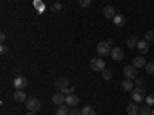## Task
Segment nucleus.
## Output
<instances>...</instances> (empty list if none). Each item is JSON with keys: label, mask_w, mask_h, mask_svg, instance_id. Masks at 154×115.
<instances>
[{"label": "nucleus", "mask_w": 154, "mask_h": 115, "mask_svg": "<svg viewBox=\"0 0 154 115\" xmlns=\"http://www.w3.org/2000/svg\"><path fill=\"white\" fill-rule=\"evenodd\" d=\"M131 97H133V100L136 101V103H140V101H143V100L146 98V94H145L143 86H137V87H134L133 91H131Z\"/></svg>", "instance_id": "nucleus-1"}, {"label": "nucleus", "mask_w": 154, "mask_h": 115, "mask_svg": "<svg viewBox=\"0 0 154 115\" xmlns=\"http://www.w3.org/2000/svg\"><path fill=\"white\" fill-rule=\"evenodd\" d=\"M96 52H97L99 57H106L108 54H111V49H109L108 42H100V43H97V46H96Z\"/></svg>", "instance_id": "nucleus-2"}, {"label": "nucleus", "mask_w": 154, "mask_h": 115, "mask_svg": "<svg viewBox=\"0 0 154 115\" xmlns=\"http://www.w3.org/2000/svg\"><path fill=\"white\" fill-rule=\"evenodd\" d=\"M89 68H91L93 71H96V72H102L106 68L105 60L103 58H93L91 61H89Z\"/></svg>", "instance_id": "nucleus-3"}, {"label": "nucleus", "mask_w": 154, "mask_h": 115, "mask_svg": "<svg viewBox=\"0 0 154 115\" xmlns=\"http://www.w3.org/2000/svg\"><path fill=\"white\" fill-rule=\"evenodd\" d=\"M26 109L31 111V112H37L38 109H40V101H38L37 98H28L26 100Z\"/></svg>", "instance_id": "nucleus-4"}, {"label": "nucleus", "mask_w": 154, "mask_h": 115, "mask_svg": "<svg viewBox=\"0 0 154 115\" xmlns=\"http://www.w3.org/2000/svg\"><path fill=\"white\" fill-rule=\"evenodd\" d=\"M68 84H69V80L66 78V77H59V78L54 81V87L57 89V91L60 92L62 89H65V87H68Z\"/></svg>", "instance_id": "nucleus-5"}, {"label": "nucleus", "mask_w": 154, "mask_h": 115, "mask_svg": "<svg viewBox=\"0 0 154 115\" xmlns=\"http://www.w3.org/2000/svg\"><path fill=\"white\" fill-rule=\"evenodd\" d=\"M12 84H14V87L19 89V91H23V89L28 86V80L25 78V77H16L14 83H12Z\"/></svg>", "instance_id": "nucleus-6"}, {"label": "nucleus", "mask_w": 154, "mask_h": 115, "mask_svg": "<svg viewBox=\"0 0 154 115\" xmlns=\"http://www.w3.org/2000/svg\"><path fill=\"white\" fill-rule=\"evenodd\" d=\"M123 75H125V78L134 80V78H137V71H136L134 66H125L123 68Z\"/></svg>", "instance_id": "nucleus-7"}, {"label": "nucleus", "mask_w": 154, "mask_h": 115, "mask_svg": "<svg viewBox=\"0 0 154 115\" xmlns=\"http://www.w3.org/2000/svg\"><path fill=\"white\" fill-rule=\"evenodd\" d=\"M116 61H120V60H123V57H125V54H123V51L119 48V46H116V48H112L111 49V54H109Z\"/></svg>", "instance_id": "nucleus-8"}, {"label": "nucleus", "mask_w": 154, "mask_h": 115, "mask_svg": "<svg viewBox=\"0 0 154 115\" xmlns=\"http://www.w3.org/2000/svg\"><path fill=\"white\" fill-rule=\"evenodd\" d=\"M65 103L68 106L74 108V106H77V105L80 103V98L77 97V95H74V94H69V95H66V101H65Z\"/></svg>", "instance_id": "nucleus-9"}, {"label": "nucleus", "mask_w": 154, "mask_h": 115, "mask_svg": "<svg viewBox=\"0 0 154 115\" xmlns=\"http://www.w3.org/2000/svg\"><path fill=\"white\" fill-rule=\"evenodd\" d=\"M65 101H66V95H65V94L59 92V94L53 95V103H54V105H57V106H60V105H65Z\"/></svg>", "instance_id": "nucleus-10"}, {"label": "nucleus", "mask_w": 154, "mask_h": 115, "mask_svg": "<svg viewBox=\"0 0 154 115\" xmlns=\"http://www.w3.org/2000/svg\"><path fill=\"white\" fill-rule=\"evenodd\" d=\"M136 48L139 49L140 54H146L148 51H149V46H148V42H146V40H139Z\"/></svg>", "instance_id": "nucleus-11"}, {"label": "nucleus", "mask_w": 154, "mask_h": 115, "mask_svg": "<svg viewBox=\"0 0 154 115\" xmlns=\"http://www.w3.org/2000/svg\"><path fill=\"white\" fill-rule=\"evenodd\" d=\"M12 97H14V100L17 101V103H26V94H25L23 91H19V89H17V91L14 92V95H12Z\"/></svg>", "instance_id": "nucleus-12"}, {"label": "nucleus", "mask_w": 154, "mask_h": 115, "mask_svg": "<svg viewBox=\"0 0 154 115\" xmlns=\"http://www.w3.org/2000/svg\"><path fill=\"white\" fill-rule=\"evenodd\" d=\"M126 114L128 115H139L140 114V108L136 103H130L126 106Z\"/></svg>", "instance_id": "nucleus-13"}, {"label": "nucleus", "mask_w": 154, "mask_h": 115, "mask_svg": "<svg viewBox=\"0 0 154 115\" xmlns=\"http://www.w3.org/2000/svg\"><path fill=\"white\" fill-rule=\"evenodd\" d=\"M122 89L125 92H131L133 89H134V83H133V80L131 78H125L123 81H122Z\"/></svg>", "instance_id": "nucleus-14"}, {"label": "nucleus", "mask_w": 154, "mask_h": 115, "mask_svg": "<svg viewBox=\"0 0 154 115\" xmlns=\"http://www.w3.org/2000/svg\"><path fill=\"white\" fill-rule=\"evenodd\" d=\"M103 16H105V19H114V17H116V9H114L112 6L106 5V6L103 8Z\"/></svg>", "instance_id": "nucleus-15"}, {"label": "nucleus", "mask_w": 154, "mask_h": 115, "mask_svg": "<svg viewBox=\"0 0 154 115\" xmlns=\"http://www.w3.org/2000/svg\"><path fill=\"white\" fill-rule=\"evenodd\" d=\"M56 115H69V106H68L66 103L57 106V109H56Z\"/></svg>", "instance_id": "nucleus-16"}, {"label": "nucleus", "mask_w": 154, "mask_h": 115, "mask_svg": "<svg viewBox=\"0 0 154 115\" xmlns=\"http://www.w3.org/2000/svg\"><path fill=\"white\" fill-rule=\"evenodd\" d=\"M145 65H146V63H145V58H143V57H136V58H133V66H134L136 69L143 68Z\"/></svg>", "instance_id": "nucleus-17"}, {"label": "nucleus", "mask_w": 154, "mask_h": 115, "mask_svg": "<svg viewBox=\"0 0 154 115\" xmlns=\"http://www.w3.org/2000/svg\"><path fill=\"white\" fill-rule=\"evenodd\" d=\"M112 20H114L116 26H125V23H126V19H125L123 16H116Z\"/></svg>", "instance_id": "nucleus-18"}, {"label": "nucleus", "mask_w": 154, "mask_h": 115, "mask_svg": "<svg viewBox=\"0 0 154 115\" xmlns=\"http://www.w3.org/2000/svg\"><path fill=\"white\" fill-rule=\"evenodd\" d=\"M137 42H139V40H137V38L133 35V37H130V38L126 40V45H128V48H131V49H133L134 46H137Z\"/></svg>", "instance_id": "nucleus-19"}, {"label": "nucleus", "mask_w": 154, "mask_h": 115, "mask_svg": "<svg viewBox=\"0 0 154 115\" xmlns=\"http://www.w3.org/2000/svg\"><path fill=\"white\" fill-rule=\"evenodd\" d=\"M82 115H96V111L91 106H85L82 109Z\"/></svg>", "instance_id": "nucleus-20"}, {"label": "nucleus", "mask_w": 154, "mask_h": 115, "mask_svg": "<svg viewBox=\"0 0 154 115\" xmlns=\"http://www.w3.org/2000/svg\"><path fill=\"white\" fill-rule=\"evenodd\" d=\"M145 71H146V74H149V75H154V61H149V63H146V65H145Z\"/></svg>", "instance_id": "nucleus-21"}, {"label": "nucleus", "mask_w": 154, "mask_h": 115, "mask_svg": "<svg viewBox=\"0 0 154 115\" xmlns=\"http://www.w3.org/2000/svg\"><path fill=\"white\" fill-rule=\"evenodd\" d=\"M102 77H103V80H111V77H112V72L109 71V69H103L102 71Z\"/></svg>", "instance_id": "nucleus-22"}, {"label": "nucleus", "mask_w": 154, "mask_h": 115, "mask_svg": "<svg viewBox=\"0 0 154 115\" xmlns=\"http://www.w3.org/2000/svg\"><path fill=\"white\" fill-rule=\"evenodd\" d=\"M151 106H143V108H140V115H151Z\"/></svg>", "instance_id": "nucleus-23"}, {"label": "nucleus", "mask_w": 154, "mask_h": 115, "mask_svg": "<svg viewBox=\"0 0 154 115\" xmlns=\"http://www.w3.org/2000/svg\"><path fill=\"white\" fill-rule=\"evenodd\" d=\"M145 40H146V42H152V40H154V31H148V32L145 34Z\"/></svg>", "instance_id": "nucleus-24"}, {"label": "nucleus", "mask_w": 154, "mask_h": 115, "mask_svg": "<svg viewBox=\"0 0 154 115\" xmlns=\"http://www.w3.org/2000/svg\"><path fill=\"white\" fill-rule=\"evenodd\" d=\"M145 101H146V105L148 106H154V95H146V98H145Z\"/></svg>", "instance_id": "nucleus-25"}, {"label": "nucleus", "mask_w": 154, "mask_h": 115, "mask_svg": "<svg viewBox=\"0 0 154 115\" xmlns=\"http://www.w3.org/2000/svg\"><path fill=\"white\" fill-rule=\"evenodd\" d=\"M51 11H53V12H60V11H62V5H60V3L51 5Z\"/></svg>", "instance_id": "nucleus-26"}, {"label": "nucleus", "mask_w": 154, "mask_h": 115, "mask_svg": "<svg viewBox=\"0 0 154 115\" xmlns=\"http://www.w3.org/2000/svg\"><path fill=\"white\" fill-rule=\"evenodd\" d=\"M34 6L38 8V12L43 11V3H42V0H34Z\"/></svg>", "instance_id": "nucleus-27"}, {"label": "nucleus", "mask_w": 154, "mask_h": 115, "mask_svg": "<svg viewBox=\"0 0 154 115\" xmlns=\"http://www.w3.org/2000/svg\"><path fill=\"white\" fill-rule=\"evenodd\" d=\"M91 2H93V0H79V3L83 6V8H86V6H89V5H91Z\"/></svg>", "instance_id": "nucleus-28"}, {"label": "nucleus", "mask_w": 154, "mask_h": 115, "mask_svg": "<svg viewBox=\"0 0 154 115\" xmlns=\"http://www.w3.org/2000/svg\"><path fill=\"white\" fill-rule=\"evenodd\" d=\"M6 52H8V46H6V45H2V46H0V54L5 55Z\"/></svg>", "instance_id": "nucleus-29"}, {"label": "nucleus", "mask_w": 154, "mask_h": 115, "mask_svg": "<svg viewBox=\"0 0 154 115\" xmlns=\"http://www.w3.org/2000/svg\"><path fill=\"white\" fill-rule=\"evenodd\" d=\"M69 115H82V111H79V109H71V111H69Z\"/></svg>", "instance_id": "nucleus-30"}, {"label": "nucleus", "mask_w": 154, "mask_h": 115, "mask_svg": "<svg viewBox=\"0 0 154 115\" xmlns=\"http://www.w3.org/2000/svg\"><path fill=\"white\" fill-rule=\"evenodd\" d=\"M0 40H2V45H5V42H6V34H0Z\"/></svg>", "instance_id": "nucleus-31"}, {"label": "nucleus", "mask_w": 154, "mask_h": 115, "mask_svg": "<svg viewBox=\"0 0 154 115\" xmlns=\"http://www.w3.org/2000/svg\"><path fill=\"white\" fill-rule=\"evenodd\" d=\"M136 84H137V86H143V80H142V78H137V80H136Z\"/></svg>", "instance_id": "nucleus-32"}, {"label": "nucleus", "mask_w": 154, "mask_h": 115, "mask_svg": "<svg viewBox=\"0 0 154 115\" xmlns=\"http://www.w3.org/2000/svg\"><path fill=\"white\" fill-rule=\"evenodd\" d=\"M26 115H37V114H35V112H31V111H29V112H28Z\"/></svg>", "instance_id": "nucleus-33"}, {"label": "nucleus", "mask_w": 154, "mask_h": 115, "mask_svg": "<svg viewBox=\"0 0 154 115\" xmlns=\"http://www.w3.org/2000/svg\"><path fill=\"white\" fill-rule=\"evenodd\" d=\"M151 115H154V109H152V112H151Z\"/></svg>", "instance_id": "nucleus-34"}]
</instances>
